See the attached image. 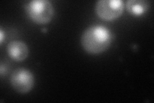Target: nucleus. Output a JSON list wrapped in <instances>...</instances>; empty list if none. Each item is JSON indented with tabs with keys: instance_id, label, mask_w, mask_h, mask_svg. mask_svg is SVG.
Returning <instances> with one entry per match:
<instances>
[{
	"instance_id": "5",
	"label": "nucleus",
	"mask_w": 154,
	"mask_h": 103,
	"mask_svg": "<svg viewBox=\"0 0 154 103\" xmlns=\"http://www.w3.org/2000/svg\"><path fill=\"white\" fill-rule=\"evenodd\" d=\"M7 52L12 60L22 61L27 58L28 48L25 43L21 41H13L8 44Z\"/></svg>"
},
{
	"instance_id": "7",
	"label": "nucleus",
	"mask_w": 154,
	"mask_h": 103,
	"mask_svg": "<svg viewBox=\"0 0 154 103\" xmlns=\"http://www.w3.org/2000/svg\"><path fill=\"white\" fill-rule=\"evenodd\" d=\"M0 34H1V35H0V36H0V37H1V43L2 42V41H3V33H2V31H1V32H0Z\"/></svg>"
},
{
	"instance_id": "4",
	"label": "nucleus",
	"mask_w": 154,
	"mask_h": 103,
	"mask_svg": "<svg viewBox=\"0 0 154 103\" xmlns=\"http://www.w3.org/2000/svg\"><path fill=\"white\" fill-rule=\"evenodd\" d=\"M11 84L17 93L27 94L34 85V77L32 73L25 68H17L11 75Z\"/></svg>"
},
{
	"instance_id": "2",
	"label": "nucleus",
	"mask_w": 154,
	"mask_h": 103,
	"mask_svg": "<svg viewBox=\"0 0 154 103\" xmlns=\"http://www.w3.org/2000/svg\"><path fill=\"white\" fill-rule=\"evenodd\" d=\"M26 11L28 17L37 24L49 23L54 14L52 4L48 0H33L26 5Z\"/></svg>"
},
{
	"instance_id": "6",
	"label": "nucleus",
	"mask_w": 154,
	"mask_h": 103,
	"mask_svg": "<svg viewBox=\"0 0 154 103\" xmlns=\"http://www.w3.org/2000/svg\"><path fill=\"white\" fill-rule=\"evenodd\" d=\"M150 7V3L146 0H129L126 4L127 11L135 16L141 15L146 12Z\"/></svg>"
},
{
	"instance_id": "3",
	"label": "nucleus",
	"mask_w": 154,
	"mask_h": 103,
	"mask_svg": "<svg viewBox=\"0 0 154 103\" xmlns=\"http://www.w3.org/2000/svg\"><path fill=\"white\" fill-rule=\"evenodd\" d=\"M124 3L121 0H100L95 5V12L104 20H114L122 16Z\"/></svg>"
},
{
	"instance_id": "1",
	"label": "nucleus",
	"mask_w": 154,
	"mask_h": 103,
	"mask_svg": "<svg viewBox=\"0 0 154 103\" xmlns=\"http://www.w3.org/2000/svg\"><path fill=\"white\" fill-rule=\"evenodd\" d=\"M112 32L103 25H93L88 28L81 37V44L84 50L91 54H100L111 45Z\"/></svg>"
}]
</instances>
